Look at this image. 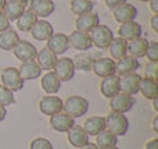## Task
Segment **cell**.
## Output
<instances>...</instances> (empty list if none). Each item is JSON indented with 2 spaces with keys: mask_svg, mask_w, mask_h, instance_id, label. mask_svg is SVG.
I'll list each match as a JSON object with an SVG mask.
<instances>
[{
  "mask_svg": "<svg viewBox=\"0 0 158 149\" xmlns=\"http://www.w3.org/2000/svg\"><path fill=\"white\" fill-rule=\"evenodd\" d=\"M63 110H65V113L74 119H78V117H82L87 113L89 100L82 96H78V95H72V96L67 98V100L64 102Z\"/></svg>",
  "mask_w": 158,
  "mask_h": 149,
  "instance_id": "6da1fadb",
  "label": "cell"
},
{
  "mask_svg": "<svg viewBox=\"0 0 158 149\" xmlns=\"http://www.w3.org/2000/svg\"><path fill=\"white\" fill-rule=\"evenodd\" d=\"M106 128L112 133L117 137H123L128 133L129 121L125 117V114L117 113V112H111L108 116L106 117Z\"/></svg>",
  "mask_w": 158,
  "mask_h": 149,
  "instance_id": "7a4b0ae2",
  "label": "cell"
},
{
  "mask_svg": "<svg viewBox=\"0 0 158 149\" xmlns=\"http://www.w3.org/2000/svg\"><path fill=\"white\" fill-rule=\"evenodd\" d=\"M90 39H92V45H94L97 49H107L114 39V33L107 25L98 24L90 31Z\"/></svg>",
  "mask_w": 158,
  "mask_h": 149,
  "instance_id": "3957f363",
  "label": "cell"
},
{
  "mask_svg": "<svg viewBox=\"0 0 158 149\" xmlns=\"http://www.w3.org/2000/svg\"><path fill=\"white\" fill-rule=\"evenodd\" d=\"M2 82L6 88L11 89L13 92H17V91H21L24 88V80H22L21 74L17 68L14 67H7L2 71Z\"/></svg>",
  "mask_w": 158,
  "mask_h": 149,
  "instance_id": "277c9868",
  "label": "cell"
},
{
  "mask_svg": "<svg viewBox=\"0 0 158 149\" xmlns=\"http://www.w3.org/2000/svg\"><path fill=\"white\" fill-rule=\"evenodd\" d=\"M135 103H136V99L133 96H131L128 94H123V92H119V94H117L115 96H112L110 99V107H111L112 112L125 114L129 110H132Z\"/></svg>",
  "mask_w": 158,
  "mask_h": 149,
  "instance_id": "5b68a950",
  "label": "cell"
},
{
  "mask_svg": "<svg viewBox=\"0 0 158 149\" xmlns=\"http://www.w3.org/2000/svg\"><path fill=\"white\" fill-rule=\"evenodd\" d=\"M53 70H54L56 75L58 77L60 81H69V80H72L75 75L74 61H72V59H69V57L57 59Z\"/></svg>",
  "mask_w": 158,
  "mask_h": 149,
  "instance_id": "8992f818",
  "label": "cell"
},
{
  "mask_svg": "<svg viewBox=\"0 0 158 149\" xmlns=\"http://www.w3.org/2000/svg\"><path fill=\"white\" fill-rule=\"evenodd\" d=\"M140 82H142V77L137 72H131V74H125L119 77V86L121 91L123 94H128L131 96L139 94Z\"/></svg>",
  "mask_w": 158,
  "mask_h": 149,
  "instance_id": "52a82bcc",
  "label": "cell"
},
{
  "mask_svg": "<svg viewBox=\"0 0 158 149\" xmlns=\"http://www.w3.org/2000/svg\"><path fill=\"white\" fill-rule=\"evenodd\" d=\"M63 106L64 102L61 100V98L54 96V95H46L39 102V109L46 116H53L56 113H60L63 110Z\"/></svg>",
  "mask_w": 158,
  "mask_h": 149,
  "instance_id": "ba28073f",
  "label": "cell"
},
{
  "mask_svg": "<svg viewBox=\"0 0 158 149\" xmlns=\"http://www.w3.org/2000/svg\"><path fill=\"white\" fill-rule=\"evenodd\" d=\"M13 52H14V56H15L19 61H22V63L35 60L36 55H38L36 47L28 41H19L18 43L15 45V47L13 49Z\"/></svg>",
  "mask_w": 158,
  "mask_h": 149,
  "instance_id": "9c48e42d",
  "label": "cell"
},
{
  "mask_svg": "<svg viewBox=\"0 0 158 149\" xmlns=\"http://www.w3.org/2000/svg\"><path fill=\"white\" fill-rule=\"evenodd\" d=\"M93 72L97 77L107 78L110 75H115V61L111 57H101L97 60L93 61V67H92Z\"/></svg>",
  "mask_w": 158,
  "mask_h": 149,
  "instance_id": "30bf717a",
  "label": "cell"
},
{
  "mask_svg": "<svg viewBox=\"0 0 158 149\" xmlns=\"http://www.w3.org/2000/svg\"><path fill=\"white\" fill-rule=\"evenodd\" d=\"M29 32L35 41L44 42L54 33V29H53V25L49 21H46V20H38L33 24V27L31 28Z\"/></svg>",
  "mask_w": 158,
  "mask_h": 149,
  "instance_id": "8fae6325",
  "label": "cell"
},
{
  "mask_svg": "<svg viewBox=\"0 0 158 149\" xmlns=\"http://www.w3.org/2000/svg\"><path fill=\"white\" fill-rule=\"evenodd\" d=\"M47 49L52 50L56 56L64 55L67 50L69 49V42L68 36L65 33H53L49 39H47Z\"/></svg>",
  "mask_w": 158,
  "mask_h": 149,
  "instance_id": "7c38bea8",
  "label": "cell"
},
{
  "mask_svg": "<svg viewBox=\"0 0 158 149\" xmlns=\"http://www.w3.org/2000/svg\"><path fill=\"white\" fill-rule=\"evenodd\" d=\"M112 15L114 20L121 24L123 22H129L133 21L137 15V8L133 4H129V3H123V4L117 6L115 8H112Z\"/></svg>",
  "mask_w": 158,
  "mask_h": 149,
  "instance_id": "4fadbf2b",
  "label": "cell"
},
{
  "mask_svg": "<svg viewBox=\"0 0 158 149\" xmlns=\"http://www.w3.org/2000/svg\"><path fill=\"white\" fill-rule=\"evenodd\" d=\"M74 124V117H71L67 113H63V112L50 116V127L54 131H58V133H67Z\"/></svg>",
  "mask_w": 158,
  "mask_h": 149,
  "instance_id": "5bb4252c",
  "label": "cell"
},
{
  "mask_svg": "<svg viewBox=\"0 0 158 149\" xmlns=\"http://www.w3.org/2000/svg\"><path fill=\"white\" fill-rule=\"evenodd\" d=\"M68 42H69V46H72L74 49L79 50V52H85V50H89L92 47L90 35L78 29L71 32V35L68 36Z\"/></svg>",
  "mask_w": 158,
  "mask_h": 149,
  "instance_id": "9a60e30c",
  "label": "cell"
},
{
  "mask_svg": "<svg viewBox=\"0 0 158 149\" xmlns=\"http://www.w3.org/2000/svg\"><path fill=\"white\" fill-rule=\"evenodd\" d=\"M29 10H32L36 17L46 18L54 13L56 4L53 0H29Z\"/></svg>",
  "mask_w": 158,
  "mask_h": 149,
  "instance_id": "2e32d148",
  "label": "cell"
},
{
  "mask_svg": "<svg viewBox=\"0 0 158 149\" xmlns=\"http://www.w3.org/2000/svg\"><path fill=\"white\" fill-rule=\"evenodd\" d=\"M142 25L137 24L136 21H129V22H123L121 24L119 29H118V35L119 38L125 39V41L131 42L133 39H137L142 36Z\"/></svg>",
  "mask_w": 158,
  "mask_h": 149,
  "instance_id": "e0dca14e",
  "label": "cell"
},
{
  "mask_svg": "<svg viewBox=\"0 0 158 149\" xmlns=\"http://www.w3.org/2000/svg\"><path fill=\"white\" fill-rule=\"evenodd\" d=\"M100 24V20H98V15L93 11L86 14H82V15H78L77 21H75V25H77V29L82 31V32L89 33L93 28H96Z\"/></svg>",
  "mask_w": 158,
  "mask_h": 149,
  "instance_id": "ac0fdd59",
  "label": "cell"
},
{
  "mask_svg": "<svg viewBox=\"0 0 158 149\" xmlns=\"http://www.w3.org/2000/svg\"><path fill=\"white\" fill-rule=\"evenodd\" d=\"M100 92L103 94L104 98H108V99H111L112 96L119 94V77L118 75H110L107 78H103V81L100 84Z\"/></svg>",
  "mask_w": 158,
  "mask_h": 149,
  "instance_id": "d6986e66",
  "label": "cell"
},
{
  "mask_svg": "<svg viewBox=\"0 0 158 149\" xmlns=\"http://www.w3.org/2000/svg\"><path fill=\"white\" fill-rule=\"evenodd\" d=\"M140 67V63L137 59L132 57V56H125V57L119 59L118 63H115V74L118 75H125L131 74V72H136V70Z\"/></svg>",
  "mask_w": 158,
  "mask_h": 149,
  "instance_id": "ffe728a7",
  "label": "cell"
},
{
  "mask_svg": "<svg viewBox=\"0 0 158 149\" xmlns=\"http://www.w3.org/2000/svg\"><path fill=\"white\" fill-rule=\"evenodd\" d=\"M67 134H68V142L75 148H81V147H83L85 144L89 142V135H87L86 131H85L83 127H81V125L74 124L67 131Z\"/></svg>",
  "mask_w": 158,
  "mask_h": 149,
  "instance_id": "44dd1931",
  "label": "cell"
},
{
  "mask_svg": "<svg viewBox=\"0 0 158 149\" xmlns=\"http://www.w3.org/2000/svg\"><path fill=\"white\" fill-rule=\"evenodd\" d=\"M83 130L86 131V134L89 137H96L101 131L106 130V117H101V116L89 117L83 124Z\"/></svg>",
  "mask_w": 158,
  "mask_h": 149,
  "instance_id": "7402d4cb",
  "label": "cell"
},
{
  "mask_svg": "<svg viewBox=\"0 0 158 149\" xmlns=\"http://www.w3.org/2000/svg\"><path fill=\"white\" fill-rule=\"evenodd\" d=\"M107 49H108L112 60H119V59L128 56V41L119 38V36L114 38Z\"/></svg>",
  "mask_w": 158,
  "mask_h": 149,
  "instance_id": "603a6c76",
  "label": "cell"
},
{
  "mask_svg": "<svg viewBox=\"0 0 158 149\" xmlns=\"http://www.w3.org/2000/svg\"><path fill=\"white\" fill-rule=\"evenodd\" d=\"M19 74H21L22 80L24 81H31V80H36L42 75V68L35 60L32 61H25L21 64V67L18 68Z\"/></svg>",
  "mask_w": 158,
  "mask_h": 149,
  "instance_id": "cb8c5ba5",
  "label": "cell"
},
{
  "mask_svg": "<svg viewBox=\"0 0 158 149\" xmlns=\"http://www.w3.org/2000/svg\"><path fill=\"white\" fill-rule=\"evenodd\" d=\"M42 88L47 95H54L58 92V89L61 88V81L58 80V77L56 75L54 71H47V74H44L42 77Z\"/></svg>",
  "mask_w": 158,
  "mask_h": 149,
  "instance_id": "d4e9b609",
  "label": "cell"
},
{
  "mask_svg": "<svg viewBox=\"0 0 158 149\" xmlns=\"http://www.w3.org/2000/svg\"><path fill=\"white\" fill-rule=\"evenodd\" d=\"M147 47H148V41L146 38H142V36L128 42V53L129 56H132L135 59L144 57L146 52H147Z\"/></svg>",
  "mask_w": 158,
  "mask_h": 149,
  "instance_id": "484cf974",
  "label": "cell"
},
{
  "mask_svg": "<svg viewBox=\"0 0 158 149\" xmlns=\"http://www.w3.org/2000/svg\"><path fill=\"white\" fill-rule=\"evenodd\" d=\"M19 41L21 39H19L17 31L11 29V28L0 32V49L2 50H13Z\"/></svg>",
  "mask_w": 158,
  "mask_h": 149,
  "instance_id": "4316f807",
  "label": "cell"
},
{
  "mask_svg": "<svg viewBox=\"0 0 158 149\" xmlns=\"http://www.w3.org/2000/svg\"><path fill=\"white\" fill-rule=\"evenodd\" d=\"M139 92H142V95L148 100H153L158 98V82L157 80L153 78H142V82H140V89Z\"/></svg>",
  "mask_w": 158,
  "mask_h": 149,
  "instance_id": "83f0119b",
  "label": "cell"
},
{
  "mask_svg": "<svg viewBox=\"0 0 158 149\" xmlns=\"http://www.w3.org/2000/svg\"><path fill=\"white\" fill-rule=\"evenodd\" d=\"M36 59H38V64L40 66V68L46 70V71H52L56 61H57V56H56L52 50L47 49V47H44L40 52H38Z\"/></svg>",
  "mask_w": 158,
  "mask_h": 149,
  "instance_id": "f1b7e54d",
  "label": "cell"
},
{
  "mask_svg": "<svg viewBox=\"0 0 158 149\" xmlns=\"http://www.w3.org/2000/svg\"><path fill=\"white\" fill-rule=\"evenodd\" d=\"M36 21H38L36 14L29 8H25L24 13L21 14V17L17 20V28L19 31H22V32H29L31 28L33 27V24Z\"/></svg>",
  "mask_w": 158,
  "mask_h": 149,
  "instance_id": "f546056e",
  "label": "cell"
},
{
  "mask_svg": "<svg viewBox=\"0 0 158 149\" xmlns=\"http://www.w3.org/2000/svg\"><path fill=\"white\" fill-rule=\"evenodd\" d=\"M24 10L25 8L22 7L18 0H7L4 8H3V13L6 14L8 21H14V20L17 21V20L21 17V14L24 13Z\"/></svg>",
  "mask_w": 158,
  "mask_h": 149,
  "instance_id": "4dcf8cb0",
  "label": "cell"
},
{
  "mask_svg": "<svg viewBox=\"0 0 158 149\" xmlns=\"http://www.w3.org/2000/svg\"><path fill=\"white\" fill-rule=\"evenodd\" d=\"M96 138V145L98 147V149H107L117 145V135H114L112 133H110L108 130L101 131L100 134H97Z\"/></svg>",
  "mask_w": 158,
  "mask_h": 149,
  "instance_id": "1f68e13d",
  "label": "cell"
},
{
  "mask_svg": "<svg viewBox=\"0 0 158 149\" xmlns=\"http://www.w3.org/2000/svg\"><path fill=\"white\" fill-rule=\"evenodd\" d=\"M69 7L74 14L82 15V14L90 13L93 10V2H90V0H71Z\"/></svg>",
  "mask_w": 158,
  "mask_h": 149,
  "instance_id": "d6a6232c",
  "label": "cell"
},
{
  "mask_svg": "<svg viewBox=\"0 0 158 149\" xmlns=\"http://www.w3.org/2000/svg\"><path fill=\"white\" fill-rule=\"evenodd\" d=\"M74 61V67L75 70H81V71H90L93 67V61L94 59L89 55H79L75 57Z\"/></svg>",
  "mask_w": 158,
  "mask_h": 149,
  "instance_id": "836d02e7",
  "label": "cell"
},
{
  "mask_svg": "<svg viewBox=\"0 0 158 149\" xmlns=\"http://www.w3.org/2000/svg\"><path fill=\"white\" fill-rule=\"evenodd\" d=\"M15 103V98H14V92L11 89L6 88L4 85H0V106L7 107Z\"/></svg>",
  "mask_w": 158,
  "mask_h": 149,
  "instance_id": "e575fe53",
  "label": "cell"
},
{
  "mask_svg": "<svg viewBox=\"0 0 158 149\" xmlns=\"http://www.w3.org/2000/svg\"><path fill=\"white\" fill-rule=\"evenodd\" d=\"M146 56H147L150 63H157L158 61V42H148Z\"/></svg>",
  "mask_w": 158,
  "mask_h": 149,
  "instance_id": "d590c367",
  "label": "cell"
},
{
  "mask_svg": "<svg viewBox=\"0 0 158 149\" xmlns=\"http://www.w3.org/2000/svg\"><path fill=\"white\" fill-rule=\"evenodd\" d=\"M29 149H53V145L47 138H35L31 142Z\"/></svg>",
  "mask_w": 158,
  "mask_h": 149,
  "instance_id": "8d00e7d4",
  "label": "cell"
},
{
  "mask_svg": "<svg viewBox=\"0 0 158 149\" xmlns=\"http://www.w3.org/2000/svg\"><path fill=\"white\" fill-rule=\"evenodd\" d=\"M157 68H158V64L157 63H148L144 68V75L147 78H153V80H157Z\"/></svg>",
  "mask_w": 158,
  "mask_h": 149,
  "instance_id": "74e56055",
  "label": "cell"
},
{
  "mask_svg": "<svg viewBox=\"0 0 158 149\" xmlns=\"http://www.w3.org/2000/svg\"><path fill=\"white\" fill-rule=\"evenodd\" d=\"M8 28H10V21H8V18L6 17V14L3 13V11H0V32L8 29Z\"/></svg>",
  "mask_w": 158,
  "mask_h": 149,
  "instance_id": "f35d334b",
  "label": "cell"
},
{
  "mask_svg": "<svg viewBox=\"0 0 158 149\" xmlns=\"http://www.w3.org/2000/svg\"><path fill=\"white\" fill-rule=\"evenodd\" d=\"M104 3H106V6L108 8H115L119 4H123V3H126V0H104Z\"/></svg>",
  "mask_w": 158,
  "mask_h": 149,
  "instance_id": "ab89813d",
  "label": "cell"
},
{
  "mask_svg": "<svg viewBox=\"0 0 158 149\" xmlns=\"http://www.w3.org/2000/svg\"><path fill=\"white\" fill-rule=\"evenodd\" d=\"M151 28L154 32H158V14H154L151 18Z\"/></svg>",
  "mask_w": 158,
  "mask_h": 149,
  "instance_id": "60d3db41",
  "label": "cell"
},
{
  "mask_svg": "<svg viewBox=\"0 0 158 149\" xmlns=\"http://www.w3.org/2000/svg\"><path fill=\"white\" fill-rule=\"evenodd\" d=\"M146 149H158V139H151L150 142L146 144Z\"/></svg>",
  "mask_w": 158,
  "mask_h": 149,
  "instance_id": "b9f144b4",
  "label": "cell"
},
{
  "mask_svg": "<svg viewBox=\"0 0 158 149\" xmlns=\"http://www.w3.org/2000/svg\"><path fill=\"white\" fill-rule=\"evenodd\" d=\"M150 8L154 14H158V0H150Z\"/></svg>",
  "mask_w": 158,
  "mask_h": 149,
  "instance_id": "7bdbcfd3",
  "label": "cell"
},
{
  "mask_svg": "<svg viewBox=\"0 0 158 149\" xmlns=\"http://www.w3.org/2000/svg\"><path fill=\"white\" fill-rule=\"evenodd\" d=\"M78 149H98V147L96 144H92V142H87V144H85L83 147L78 148Z\"/></svg>",
  "mask_w": 158,
  "mask_h": 149,
  "instance_id": "ee69618b",
  "label": "cell"
},
{
  "mask_svg": "<svg viewBox=\"0 0 158 149\" xmlns=\"http://www.w3.org/2000/svg\"><path fill=\"white\" fill-rule=\"evenodd\" d=\"M6 114H7V110H6V107L0 106V121H3V120H4Z\"/></svg>",
  "mask_w": 158,
  "mask_h": 149,
  "instance_id": "f6af8a7d",
  "label": "cell"
},
{
  "mask_svg": "<svg viewBox=\"0 0 158 149\" xmlns=\"http://www.w3.org/2000/svg\"><path fill=\"white\" fill-rule=\"evenodd\" d=\"M153 130H154V133H158V116H156L153 119Z\"/></svg>",
  "mask_w": 158,
  "mask_h": 149,
  "instance_id": "bcb514c9",
  "label": "cell"
},
{
  "mask_svg": "<svg viewBox=\"0 0 158 149\" xmlns=\"http://www.w3.org/2000/svg\"><path fill=\"white\" fill-rule=\"evenodd\" d=\"M18 2L21 3V6H22L24 8H27L28 6H29V0H18Z\"/></svg>",
  "mask_w": 158,
  "mask_h": 149,
  "instance_id": "7dc6e473",
  "label": "cell"
},
{
  "mask_svg": "<svg viewBox=\"0 0 158 149\" xmlns=\"http://www.w3.org/2000/svg\"><path fill=\"white\" fill-rule=\"evenodd\" d=\"M153 107H154V110L156 112H158V98L153 99Z\"/></svg>",
  "mask_w": 158,
  "mask_h": 149,
  "instance_id": "c3c4849f",
  "label": "cell"
},
{
  "mask_svg": "<svg viewBox=\"0 0 158 149\" xmlns=\"http://www.w3.org/2000/svg\"><path fill=\"white\" fill-rule=\"evenodd\" d=\"M6 2H7V0H0V11H3V8H4V6H6Z\"/></svg>",
  "mask_w": 158,
  "mask_h": 149,
  "instance_id": "681fc988",
  "label": "cell"
},
{
  "mask_svg": "<svg viewBox=\"0 0 158 149\" xmlns=\"http://www.w3.org/2000/svg\"><path fill=\"white\" fill-rule=\"evenodd\" d=\"M107 149H119V148H117V147H111V148H107Z\"/></svg>",
  "mask_w": 158,
  "mask_h": 149,
  "instance_id": "f907efd6",
  "label": "cell"
},
{
  "mask_svg": "<svg viewBox=\"0 0 158 149\" xmlns=\"http://www.w3.org/2000/svg\"><path fill=\"white\" fill-rule=\"evenodd\" d=\"M139 2H143V3H147V2H150V0H139Z\"/></svg>",
  "mask_w": 158,
  "mask_h": 149,
  "instance_id": "816d5d0a",
  "label": "cell"
},
{
  "mask_svg": "<svg viewBox=\"0 0 158 149\" xmlns=\"http://www.w3.org/2000/svg\"><path fill=\"white\" fill-rule=\"evenodd\" d=\"M90 2H94V0H90Z\"/></svg>",
  "mask_w": 158,
  "mask_h": 149,
  "instance_id": "f5cc1de1",
  "label": "cell"
}]
</instances>
